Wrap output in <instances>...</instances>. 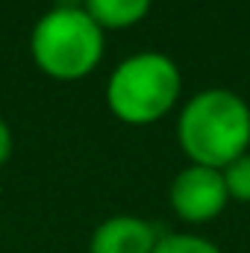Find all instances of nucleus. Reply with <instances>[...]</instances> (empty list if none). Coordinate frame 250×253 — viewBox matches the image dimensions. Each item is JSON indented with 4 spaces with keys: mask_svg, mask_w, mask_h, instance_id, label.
<instances>
[{
    "mask_svg": "<svg viewBox=\"0 0 250 253\" xmlns=\"http://www.w3.org/2000/svg\"><path fill=\"white\" fill-rule=\"evenodd\" d=\"M153 0H83V9L88 18L106 33V30H126L147 18Z\"/></svg>",
    "mask_w": 250,
    "mask_h": 253,
    "instance_id": "obj_6",
    "label": "nucleus"
},
{
    "mask_svg": "<svg viewBox=\"0 0 250 253\" xmlns=\"http://www.w3.org/2000/svg\"><path fill=\"white\" fill-rule=\"evenodd\" d=\"M103 50L106 36L85 9L53 6L36 21L30 33V53L36 68L59 83L85 80L100 65Z\"/></svg>",
    "mask_w": 250,
    "mask_h": 253,
    "instance_id": "obj_3",
    "label": "nucleus"
},
{
    "mask_svg": "<svg viewBox=\"0 0 250 253\" xmlns=\"http://www.w3.org/2000/svg\"><path fill=\"white\" fill-rule=\"evenodd\" d=\"M221 177H224V186H227L230 200L250 203V153L239 156L227 168H221Z\"/></svg>",
    "mask_w": 250,
    "mask_h": 253,
    "instance_id": "obj_8",
    "label": "nucleus"
},
{
    "mask_svg": "<svg viewBox=\"0 0 250 253\" xmlns=\"http://www.w3.org/2000/svg\"><path fill=\"white\" fill-rule=\"evenodd\" d=\"M12 150H15V138H12V129H9V124L0 118V165H6V162H9Z\"/></svg>",
    "mask_w": 250,
    "mask_h": 253,
    "instance_id": "obj_9",
    "label": "nucleus"
},
{
    "mask_svg": "<svg viewBox=\"0 0 250 253\" xmlns=\"http://www.w3.org/2000/svg\"><path fill=\"white\" fill-rule=\"evenodd\" d=\"M153 253H221V248L194 233H162Z\"/></svg>",
    "mask_w": 250,
    "mask_h": 253,
    "instance_id": "obj_7",
    "label": "nucleus"
},
{
    "mask_svg": "<svg viewBox=\"0 0 250 253\" xmlns=\"http://www.w3.org/2000/svg\"><path fill=\"white\" fill-rule=\"evenodd\" d=\"M227 203H230V194L221 171L215 168L186 165L171 183V209L186 224H206L218 218Z\"/></svg>",
    "mask_w": 250,
    "mask_h": 253,
    "instance_id": "obj_4",
    "label": "nucleus"
},
{
    "mask_svg": "<svg viewBox=\"0 0 250 253\" xmlns=\"http://www.w3.org/2000/svg\"><path fill=\"white\" fill-rule=\"evenodd\" d=\"M183 94L180 65L168 53L141 50L126 56L109 74L106 106L109 112L129 126H147L165 118Z\"/></svg>",
    "mask_w": 250,
    "mask_h": 253,
    "instance_id": "obj_2",
    "label": "nucleus"
},
{
    "mask_svg": "<svg viewBox=\"0 0 250 253\" xmlns=\"http://www.w3.org/2000/svg\"><path fill=\"white\" fill-rule=\"evenodd\" d=\"M177 141L191 165L227 168L250 150V106L230 88H203L177 118Z\"/></svg>",
    "mask_w": 250,
    "mask_h": 253,
    "instance_id": "obj_1",
    "label": "nucleus"
},
{
    "mask_svg": "<svg viewBox=\"0 0 250 253\" xmlns=\"http://www.w3.org/2000/svg\"><path fill=\"white\" fill-rule=\"evenodd\" d=\"M159 233L138 215H112L100 221L88 239V253H153Z\"/></svg>",
    "mask_w": 250,
    "mask_h": 253,
    "instance_id": "obj_5",
    "label": "nucleus"
}]
</instances>
